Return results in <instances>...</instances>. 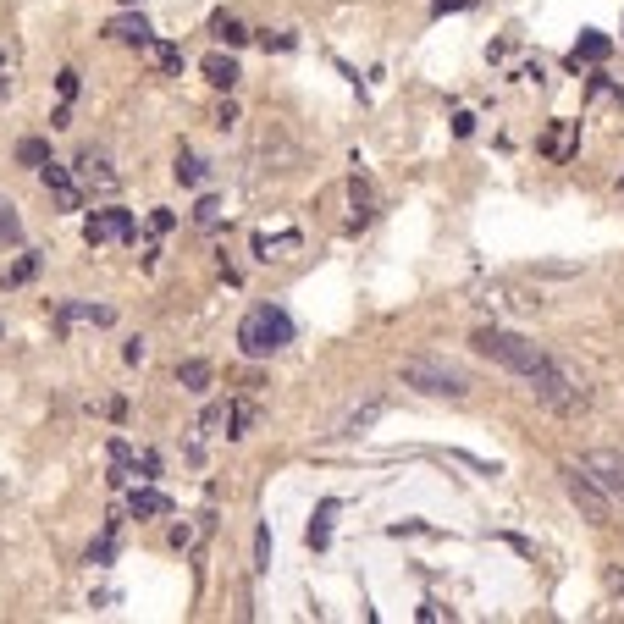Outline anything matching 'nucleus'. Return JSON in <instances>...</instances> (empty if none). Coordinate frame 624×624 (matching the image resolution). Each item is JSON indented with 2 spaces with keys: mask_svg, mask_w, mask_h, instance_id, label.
Instances as JSON below:
<instances>
[{
  "mask_svg": "<svg viewBox=\"0 0 624 624\" xmlns=\"http://www.w3.org/2000/svg\"><path fill=\"white\" fill-rule=\"evenodd\" d=\"M525 381H530L536 403H541V409H552V414H564V421H570V414H580V409L591 403V387H586V376H580L570 360H552V354H547V360H541Z\"/></svg>",
  "mask_w": 624,
  "mask_h": 624,
  "instance_id": "f257e3e1",
  "label": "nucleus"
},
{
  "mask_svg": "<svg viewBox=\"0 0 624 624\" xmlns=\"http://www.w3.org/2000/svg\"><path fill=\"white\" fill-rule=\"evenodd\" d=\"M288 342H293V315L282 304H254L238 321V349L249 360H271V354H282Z\"/></svg>",
  "mask_w": 624,
  "mask_h": 624,
  "instance_id": "f03ea898",
  "label": "nucleus"
},
{
  "mask_svg": "<svg viewBox=\"0 0 624 624\" xmlns=\"http://www.w3.org/2000/svg\"><path fill=\"white\" fill-rule=\"evenodd\" d=\"M470 349H475L480 360H492V365L514 371V376H530V371L547 360L530 337H520V332H503V326H480V332L470 337Z\"/></svg>",
  "mask_w": 624,
  "mask_h": 624,
  "instance_id": "7ed1b4c3",
  "label": "nucleus"
},
{
  "mask_svg": "<svg viewBox=\"0 0 624 624\" xmlns=\"http://www.w3.org/2000/svg\"><path fill=\"white\" fill-rule=\"evenodd\" d=\"M398 376H403V387L426 392V398H453V403H459V398L470 392V376H464L459 365H448V360H426V354H421V360H403Z\"/></svg>",
  "mask_w": 624,
  "mask_h": 624,
  "instance_id": "20e7f679",
  "label": "nucleus"
},
{
  "mask_svg": "<svg viewBox=\"0 0 624 624\" xmlns=\"http://www.w3.org/2000/svg\"><path fill=\"white\" fill-rule=\"evenodd\" d=\"M559 475H564V492H570V503H575V509H580L591 525H613V498L597 487V480H591L580 464H564Z\"/></svg>",
  "mask_w": 624,
  "mask_h": 624,
  "instance_id": "39448f33",
  "label": "nucleus"
},
{
  "mask_svg": "<svg viewBox=\"0 0 624 624\" xmlns=\"http://www.w3.org/2000/svg\"><path fill=\"white\" fill-rule=\"evenodd\" d=\"M575 464L613 498V509H624V453H619V448H591V453H580Z\"/></svg>",
  "mask_w": 624,
  "mask_h": 624,
  "instance_id": "423d86ee",
  "label": "nucleus"
},
{
  "mask_svg": "<svg viewBox=\"0 0 624 624\" xmlns=\"http://www.w3.org/2000/svg\"><path fill=\"white\" fill-rule=\"evenodd\" d=\"M133 238V216L122 211V204H105V211H89L84 222V243L100 249V243H127Z\"/></svg>",
  "mask_w": 624,
  "mask_h": 624,
  "instance_id": "0eeeda50",
  "label": "nucleus"
},
{
  "mask_svg": "<svg viewBox=\"0 0 624 624\" xmlns=\"http://www.w3.org/2000/svg\"><path fill=\"white\" fill-rule=\"evenodd\" d=\"M73 172H78V183H84L89 193H105V199H111V193L122 188V172L111 166V155H105V150H84Z\"/></svg>",
  "mask_w": 624,
  "mask_h": 624,
  "instance_id": "6e6552de",
  "label": "nucleus"
},
{
  "mask_svg": "<svg viewBox=\"0 0 624 624\" xmlns=\"http://www.w3.org/2000/svg\"><path fill=\"white\" fill-rule=\"evenodd\" d=\"M475 304H487V310H498V315H536L541 299H530V293H520V288H509V282H475Z\"/></svg>",
  "mask_w": 624,
  "mask_h": 624,
  "instance_id": "1a4fd4ad",
  "label": "nucleus"
},
{
  "mask_svg": "<svg viewBox=\"0 0 624 624\" xmlns=\"http://www.w3.org/2000/svg\"><path fill=\"white\" fill-rule=\"evenodd\" d=\"M39 183L50 188V199H55V211H84V188H78V177L66 172V166L45 161V166H39Z\"/></svg>",
  "mask_w": 624,
  "mask_h": 624,
  "instance_id": "9d476101",
  "label": "nucleus"
},
{
  "mask_svg": "<svg viewBox=\"0 0 624 624\" xmlns=\"http://www.w3.org/2000/svg\"><path fill=\"white\" fill-rule=\"evenodd\" d=\"M111 321H116L111 304H61V310H55V332H61V337L73 332V326H111Z\"/></svg>",
  "mask_w": 624,
  "mask_h": 624,
  "instance_id": "9b49d317",
  "label": "nucleus"
},
{
  "mask_svg": "<svg viewBox=\"0 0 624 624\" xmlns=\"http://www.w3.org/2000/svg\"><path fill=\"white\" fill-rule=\"evenodd\" d=\"M127 514H133V520H166V514H172V498H166V492H155V487H133Z\"/></svg>",
  "mask_w": 624,
  "mask_h": 624,
  "instance_id": "f8f14e48",
  "label": "nucleus"
},
{
  "mask_svg": "<svg viewBox=\"0 0 624 624\" xmlns=\"http://www.w3.org/2000/svg\"><path fill=\"white\" fill-rule=\"evenodd\" d=\"M381 414H387V403H381V398H371V403H360V409L342 414V421L332 426V437H360L365 426H376V421H381Z\"/></svg>",
  "mask_w": 624,
  "mask_h": 624,
  "instance_id": "ddd939ff",
  "label": "nucleus"
},
{
  "mask_svg": "<svg viewBox=\"0 0 624 624\" xmlns=\"http://www.w3.org/2000/svg\"><path fill=\"white\" fill-rule=\"evenodd\" d=\"M105 39L144 45V39H150V23H144V12H122V17H111V23H105Z\"/></svg>",
  "mask_w": 624,
  "mask_h": 624,
  "instance_id": "4468645a",
  "label": "nucleus"
},
{
  "mask_svg": "<svg viewBox=\"0 0 624 624\" xmlns=\"http://www.w3.org/2000/svg\"><path fill=\"white\" fill-rule=\"evenodd\" d=\"M299 249H304L299 233H260V238H254V254H260V260H288V254H299Z\"/></svg>",
  "mask_w": 624,
  "mask_h": 624,
  "instance_id": "2eb2a0df",
  "label": "nucleus"
},
{
  "mask_svg": "<svg viewBox=\"0 0 624 624\" xmlns=\"http://www.w3.org/2000/svg\"><path fill=\"white\" fill-rule=\"evenodd\" d=\"M575 138H580V122H552V133L541 138V150H547L552 161H570V155H575Z\"/></svg>",
  "mask_w": 624,
  "mask_h": 624,
  "instance_id": "dca6fc26",
  "label": "nucleus"
},
{
  "mask_svg": "<svg viewBox=\"0 0 624 624\" xmlns=\"http://www.w3.org/2000/svg\"><path fill=\"white\" fill-rule=\"evenodd\" d=\"M138 50H144V61L155 66V73H183V50H177V45H166V39H155V34H150Z\"/></svg>",
  "mask_w": 624,
  "mask_h": 624,
  "instance_id": "f3484780",
  "label": "nucleus"
},
{
  "mask_svg": "<svg viewBox=\"0 0 624 624\" xmlns=\"http://www.w3.org/2000/svg\"><path fill=\"white\" fill-rule=\"evenodd\" d=\"M204 78H211L216 89H233L243 73H238V61H233V55H222V50H216V55H204Z\"/></svg>",
  "mask_w": 624,
  "mask_h": 624,
  "instance_id": "a211bd4d",
  "label": "nucleus"
},
{
  "mask_svg": "<svg viewBox=\"0 0 624 624\" xmlns=\"http://www.w3.org/2000/svg\"><path fill=\"white\" fill-rule=\"evenodd\" d=\"M211 365H204V360H183L177 365V381H183V392H211Z\"/></svg>",
  "mask_w": 624,
  "mask_h": 624,
  "instance_id": "6ab92c4d",
  "label": "nucleus"
},
{
  "mask_svg": "<svg viewBox=\"0 0 624 624\" xmlns=\"http://www.w3.org/2000/svg\"><path fill=\"white\" fill-rule=\"evenodd\" d=\"M349 199H354V222H371V216H376V188H371L360 172L349 177Z\"/></svg>",
  "mask_w": 624,
  "mask_h": 624,
  "instance_id": "aec40b11",
  "label": "nucleus"
},
{
  "mask_svg": "<svg viewBox=\"0 0 624 624\" xmlns=\"http://www.w3.org/2000/svg\"><path fill=\"white\" fill-rule=\"evenodd\" d=\"M172 172H177V183H183V188H204V183H211V166H204L199 155H177V166H172Z\"/></svg>",
  "mask_w": 624,
  "mask_h": 624,
  "instance_id": "412c9836",
  "label": "nucleus"
},
{
  "mask_svg": "<svg viewBox=\"0 0 624 624\" xmlns=\"http://www.w3.org/2000/svg\"><path fill=\"white\" fill-rule=\"evenodd\" d=\"M227 426H233V403H211L199 414V431L204 437H227Z\"/></svg>",
  "mask_w": 624,
  "mask_h": 624,
  "instance_id": "4be33fe9",
  "label": "nucleus"
},
{
  "mask_svg": "<svg viewBox=\"0 0 624 624\" xmlns=\"http://www.w3.org/2000/svg\"><path fill=\"white\" fill-rule=\"evenodd\" d=\"M211 34H216V39H222L227 50H238V45H249V28H243L238 17H216V23H211Z\"/></svg>",
  "mask_w": 624,
  "mask_h": 624,
  "instance_id": "5701e85b",
  "label": "nucleus"
},
{
  "mask_svg": "<svg viewBox=\"0 0 624 624\" xmlns=\"http://www.w3.org/2000/svg\"><path fill=\"white\" fill-rule=\"evenodd\" d=\"M608 50H613V45H608L602 34H580V45H575L570 61H575V66H580V61H608Z\"/></svg>",
  "mask_w": 624,
  "mask_h": 624,
  "instance_id": "b1692460",
  "label": "nucleus"
},
{
  "mask_svg": "<svg viewBox=\"0 0 624 624\" xmlns=\"http://www.w3.org/2000/svg\"><path fill=\"white\" fill-rule=\"evenodd\" d=\"M332 514H337V503H321V509H315V520H310V547H326V541H332Z\"/></svg>",
  "mask_w": 624,
  "mask_h": 624,
  "instance_id": "393cba45",
  "label": "nucleus"
},
{
  "mask_svg": "<svg viewBox=\"0 0 624 624\" xmlns=\"http://www.w3.org/2000/svg\"><path fill=\"white\" fill-rule=\"evenodd\" d=\"M17 161H23V166H34V172H39V166H45V161H50V144H45V138H23V144H17Z\"/></svg>",
  "mask_w": 624,
  "mask_h": 624,
  "instance_id": "a878e982",
  "label": "nucleus"
},
{
  "mask_svg": "<svg viewBox=\"0 0 624 624\" xmlns=\"http://www.w3.org/2000/svg\"><path fill=\"white\" fill-rule=\"evenodd\" d=\"M17 238H23V222H17V211H12V204L0 199V243H17Z\"/></svg>",
  "mask_w": 624,
  "mask_h": 624,
  "instance_id": "bb28decb",
  "label": "nucleus"
},
{
  "mask_svg": "<svg viewBox=\"0 0 624 624\" xmlns=\"http://www.w3.org/2000/svg\"><path fill=\"white\" fill-rule=\"evenodd\" d=\"M34 271H39V254H23V260H17V265L6 271V288H23V282H28Z\"/></svg>",
  "mask_w": 624,
  "mask_h": 624,
  "instance_id": "cd10ccee",
  "label": "nucleus"
},
{
  "mask_svg": "<svg viewBox=\"0 0 624 624\" xmlns=\"http://www.w3.org/2000/svg\"><path fill=\"white\" fill-rule=\"evenodd\" d=\"M249 426H254V403H233V426H227V437H249Z\"/></svg>",
  "mask_w": 624,
  "mask_h": 624,
  "instance_id": "c85d7f7f",
  "label": "nucleus"
},
{
  "mask_svg": "<svg viewBox=\"0 0 624 624\" xmlns=\"http://www.w3.org/2000/svg\"><path fill=\"white\" fill-rule=\"evenodd\" d=\"M216 216H222V204H216L211 193H204V199H199V211H193V222H204V227H216Z\"/></svg>",
  "mask_w": 624,
  "mask_h": 624,
  "instance_id": "c756f323",
  "label": "nucleus"
},
{
  "mask_svg": "<svg viewBox=\"0 0 624 624\" xmlns=\"http://www.w3.org/2000/svg\"><path fill=\"white\" fill-rule=\"evenodd\" d=\"M254 559H260L254 570H265V564H271V530H265V525H260V536H254Z\"/></svg>",
  "mask_w": 624,
  "mask_h": 624,
  "instance_id": "7c9ffc66",
  "label": "nucleus"
},
{
  "mask_svg": "<svg viewBox=\"0 0 624 624\" xmlns=\"http://www.w3.org/2000/svg\"><path fill=\"white\" fill-rule=\"evenodd\" d=\"M470 6H475V0H431V12H437V17H448V12H470Z\"/></svg>",
  "mask_w": 624,
  "mask_h": 624,
  "instance_id": "2f4dec72",
  "label": "nucleus"
},
{
  "mask_svg": "<svg viewBox=\"0 0 624 624\" xmlns=\"http://www.w3.org/2000/svg\"><path fill=\"white\" fill-rule=\"evenodd\" d=\"M55 89H61V100H73V94H78V73H73V66H66V73L55 78Z\"/></svg>",
  "mask_w": 624,
  "mask_h": 624,
  "instance_id": "473e14b6",
  "label": "nucleus"
},
{
  "mask_svg": "<svg viewBox=\"0 0 624 624\" xmlns=\"http://www.w3.org/2000/svg\"><path fill=\"white\" fill-rule=\"evenodd\" d=\"M122 360H127V365H144V337H133L127 349H122Z\"/></svg>",
  "mask_w": 624,
  "mask_h": 624,
  "instance_id": "72a5a7b5",
  "label": "nucleus"
},
{
  "mask_svg": "<svg viewBox=\"0 0 624 624\" xmlns=\"http://www.w3.org/2000/svg\"><path fill=\"white\" fill-rule=\"evenodd\" d=\"M421 619H426V624H442V619H453V613H448L442 602H426V608H421Z\"/></svg>",
  "mask_w": 624,
  "mask_h": 624,
  "instance_id": "f704fd0d",
  "label": "nucleus"
},
{
  "mask_svg": "<svg viewBox=\"0 0 624 624\" xmlns=\"http://www.w3.org/2000/svg\"><path fill=\"white\" fill-rule=\"evenodd\" d=\"M172 222H177L172 211H155V216H150V233H172Z\"/></svg>",
  "mask_w": 624,
  "mask_h": 624,
  "instance_id": "c9c22d12",
  "label": "nucleus"
},
{
  "mask_svg": "<svg viewBox=\"0 0 624 624\" xmlns=\"http://www.w3.org/2000/svg\"><path fill=\"white\" fill-rule=\"evenodd\" d=\"M265 50H293V34H265Z\"/></svg>",
  "mask_w": 624,
  "mask_h": 624,
  "instance_id": "e433bc0d",
  "label": "nucleus"
},
{
  "mask_svg": "<svg viewBox=\"0 0 624 624\" xmlns=\"http://www.w3.org/2000/svg\"><path fill=\"white\" fill-rule=\"evenodd\" d=\"M233 122H238V105H233V100H227V105H222V111H216V127H233Z\"/></svg>",
  "mask_w": 624,
  "mask_h": 624,
  "instance_id": "4c0bfd02",
  "label": "nucleus"
},
{
  "mask_svg": "<svg viewBox=\"0 0 624 624\" xmlns=\"http://www.w3.org/2000/svg\"><path fill=\"white\" fill-rule=\"evenodd\" d=\"M608 586H613V591L624 597V570H613V575H608Z\"/></svg>",
  "mask_w": 624,
  "mask_h": 624,
  "instance_id": "58836bf2",
  "label": "nucleus"
},
{
  "mask_svg": "<svg viewBox=\"0 0 624 624\" xmlns=\"http://www.w3.org/2000/svg\"><path fill=\"white\" fill-rule=\"evenodd\" d=\"M127 6H138V0H127Z\"/></svg>",
  "mask_w": 624,
  "mask_h": 624,
  "instance_id": "ea45409f",
  "label": "nucleus"
}]
</instances>
